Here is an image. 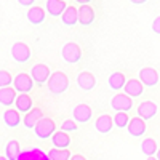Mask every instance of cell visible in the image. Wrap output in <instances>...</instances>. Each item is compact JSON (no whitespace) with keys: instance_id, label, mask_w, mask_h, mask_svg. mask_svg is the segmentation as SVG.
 <instances>
[{"instance_id":"obj_1","label":"cell","mask_w":160,"mask_h":160,"mask_svg":"<svg viewBox=\"0 0 160 160\" xmlns=\"http://www.w3.org/2000/svg\"><path fill=\"white\" fill-rule=\"evenodd\" d=\"M47 87H48L51 95H56V96L62 95V93L69 88V78L64 72H55V74H51Z\"/></svg>"},{"instance_id":"obj_2","label":"cell","mask_w":160,"mask_h":160,"mask_svg":"<svg viewBox=\"0 0 160 160\" xmlns=\"http://www.w3.org/2000/svg\"><path fill=\"white\" fill-rule=\"evenodd\" d=\"M34 133H35V136H37L38 139H48V138H51V136L56 133V125H55V122H53L51 118L43 117V118L35 125Z\"/></svg>"},{"instance_id":"obj_3","label":"cell","mask_w":160,"mask_h":160,"mask_svg":"<svg viewBox=\"0 0 160 160\" xmlns=\"http://www.w3.org/2000/svg\"><path fill=\"white\" fill-rule=\"evenodd\" d=\"M61 55H62V59L68 64H77L82 59V48H80L78 43H75V42H68L62 47Z\"/></svg>"},{"instance_id":"obj_4","label":"cell","mask_w":160,"mask_h":160,"mask_svg":"<svg viewBox=\"0 0 160 160\" xmlns=\"http://www.w3.org/2000/svg\"><path fill=\"white\" fill-rule=\"evenodd\" d=\"M31 77L34 80L35 85H45L48 83V80L51 77V72H50V68L45 64H35L34 68L31 69Z\"/></svg>"},{"instance_id":"obj_5","label":"cell","mask_w":160,"mask_h":160,"mask_svg":"<svg viewBox=\"0 0 160 160\" xmlns=\"http://www.w3.org/2000/svg\"><path fill=\"white\" fill-rule=\"evenodd\" d=\"M111 108L115 112H128L130 109H133V99L125 93H117L111 99Z\"/></svg>"},{"instance_id":"obj_6","label":"cell","mask_w":160,"mask_h":160,"mask_svg":"<svg viewBox=\"0 0 160 160\" xmlns=\"http://www.w3.org/2000/svg\"><path fill=\"white\" fill-rule=\"evenodd\" d=\"M11 56L16 62L19 64H26L31 59V48L26 45L24 42H16L11 47Z\"/></svg>"},{"instance_id":"obj_7","label":"cell","mask_w":160,"mask_h":160,"mask_svg":"<svg viewBox=\"0 0 160 160\" xmlns=\"http://www.w3.org/2000/svg\"><path fill=\"white\" fill-rule=\"evenodd\" d=\"M13 87H15V91H18L19 95H28L34 87V80L28 74H18L13 80Z\"/></svg>"},{"instance_id":"obj_8","label":"cell","mask_w":160,"mask_h":160,"mask_svg":"<svg viewBox=\"0 0 160 160\" xmlns=\"http://www.w3.org/2000/svg\"><path fill=\"white\" fill-rule=\"evenodd\" d=\"M139 82L144 85V87H148V88H152L158 83V72L154 69V68H142L139 71Z\"/></svg>"},{"instance_id":"obj_9","label":"cell","mask_w":160,"mask_h":160,"mask_svg":"<svg viewBox=\"0 0 160 160\" xmlns=\"http://www.w3.org/2000/svg\"><path fill=\"white\" fill-rule=\"evenodd\" d=\"M136 112H138L139 118H142L144 122H148V120H151V118H154L157 115V104L152 102V101H142L138 106Z\"/></svg>"},{"instance_id":"obj_10","label":"cell","mask_w":160,"mask_h":160,"mask_svg":"<svg viewBox=\"0 0 160 160\" xmlns=\"http://www.w3.org/2000/svg\"><path fill=\"white\" fill-rule=\"evenodd\" d=\"M91 109L88 104H77L74 111H72V117H74V122L75 123H87L91 120Z\"/></svg>"},{"instance_id":"obj_11","label":"cell","mask_w":160,"mask_h":160,"mask_svg":"<svg viewBox=\"0 0 160 160\" xmlns=\"http://www.w3.org/2000/svg\"><path fill=\"white\" fill-rule=\"evenodd\" d=\"M68 3L62 2V0H47L45 2V10L50 16L53 18H58V16H62L64 11L68 10Z\"/></svg>"},{"instance_id":"obj_12","label":"cell","mask_w":160,"mask_h":160,"mask_svg":"<svg viewBox=\"0 0 160 160\" xmlns=\"http://www.w3.org/2000/svg\"><path fill=\"white\" fill-rule=\"evenodd\" d=\"M77 85H78V88L82 91H91L93 88L96 87V78H95V75H93L91 72L83 71V72H80L77 75Z\"/></svg>"},{"instance_id":"obj_13","label":"cell","mask_w":160,"mask_h":160,"mask_svg":"<svg viewBox=\"0 0 160 160\" xmlns=\"http://www.w3.org/2000/svg\"><path fill=\"white\" fill-rule=\"evenodd\" d=\"M78 22L82 26H91L93 21H95V10L90 3H83L78 8Z\"/></svg>"},{"instance_id":"obj_14","label":"cell","mask_w":160,"mask_h":160,"mask_svg":"<svg viewBox=\"0 0 160 160\" xmlns=\"http://www.w3.org/2000/svg\"><path fill=\"white\" fill-rule=\"evenodd\" d=\"M146 128H148V127H146V122L142 118H139V117H133L130 120L128 127H127L128 135H131L133 138H141L146 133Z\"/></svg>"},{"instance_id":"obj_15","label":"cell","mask_w":160,"mask_h":160,"mask_svg":"<svg viewBox=\"0 0 160 160\" xmlns=\"http://www.w3.org/2000/svg\"><path fill=\"white\" fill-rule=\"evenodd\" d=\"M142 91H144V85L139 82V80H136V78L127 80V85L123 88V93L127 96H130L131 99L133 98H139L142 95Z\"/></svg>"},{"instance_id":"obj_16","label":"cell","mask_w":160,"mask_h":160,"mask_svg":"<svg viewBox=\"0 0 160 160\" xmlns=\"http://www.w3.org/2000/svg\"><path fill=\"white\" fill-rule=\"evenodd\" d=\"M112 127H114V117H111L109 114L99 115L95 122V128H96L98 133H101V135H108L112 130Z\"/></svg>"},{"instance_id":"obj_17","label":"cell","mask_w":160,"mask_h":160,"mask_svg":"<svg viewBox=\"0 0 160 160\" xmlns=\"http://www.w3.org/2000/svg\"><path fill=\"white\" fill-rule=\"evenodd\" d=\"M108 85H109V88L114 90V91L123 90L125 85H127V78H125V75L120 72V71H115V72H112V74L109 75V78H108Z\"/></svg>"},{"instance_id":"obj_18","label":"cell","mask_w":160,"mask_h":160,"mask_svg":"<svg viewBox=\"0 0 160 160\" xmlns=\"http://www.w3.org/2000/svg\"><path fill=\"white\" fill-rule=\"evenodd\" d=\"M51 144L55 146V149H68L71 146V136L64 131H56L51 136Z\"/></svg>"},{"instance_id":"obj_19","label":"cell","mask_w":160,"mask_h":160,"mask_svg":"<svg viewBox=\"0 0 160 160\" xmlns=\"http://www.w3.org/2000/svg\"><path fill=\"white\" fill-rule=\"evenodd\" d=\"M18 160H50V158H48V154H45L42 149L32 148V149L22 151Z\"/></svg>"},{"instance_id":"obj_20","label":"cell","mask_w":160,"mask_h":160,"mask_svg":"<svg viewBox=\"0 0 160 160\" xmlns=\"http://www.w3.org/2000/svg\"><path fill=\"white\" fill-rule=\"evenodd\" d=\"M43 117H42V111L40 109H32L31 112H28L24 115V118H22V123H24V127L26 128H29V130H32V128H35V125L42 120Z\"/></svg>"},{"instance_id":"obj_21","label":"cell","mask_w":160,"mask_h":160,"mask_svg":"<svg viewBox=\"0 0 160 160\" xmlns=\"http://www.w3.org/2000/svg\"><path fill=\"white\" fill-rule=\"evenodd\" d=\"M16 91L15 88L7 87V88H0V104H3L5 108H10L13 102H16Z\"/></svg>"},{"instance_id":"obj_22","label":"cell","mask_w":160,"mask_h":160,"mask_svg":"<svg viewBox=\"0 0 160 160\" xmlns=\"http://www.w3.org/2000/svg\"><path fill=\"white\" fill-rule=\"evenodd\" d=\"M28 21L34 26L42 24L45 21V10L42 7H32L28 11Z\"/></svg>"},{"instance_id":"obj_23","label":"cell","mask_w":160,"mask_h":160,"mask_svg":"<svg viewBox=\"0 0 160 160\" xmlns=\"http://www.w3.org/2000/svg\"><path fill=\"white\" fill-rule=\"evenodd\" d=\"M61 21L64 26H69V28H72V26H75L78 22V10L75 7H68V10L64 11V15L61 16Z\"/></svg>"},{"instance_id":"obj_24","label":"cell","mask_w":160,"mask_h":160,"mask_svg":"<svg viewBox=\"0 0 160 160\" xmlns=\"http://www.w3.org/2000/svg\"><path fill=\"white\" fill-rule=\"evenodd\" d=\"M3 122L8 128H16L21 123V117L16 109H7L3 112Z\"/></svg>"},{"instance_id":"obj_25","label":"cell","mask_w":160,"mask_h":160,"mask_svg":"<svg viewBox=\"0 0 160 160\" xmlns=\"http://www.w3.org/2000/svg\"><path fill=\"white\" fill-rule=\"evenodd\" d=\"M21 146L16 139H10L5 146V155L8 160H18L19 155H21Z\"/></svg>"},{"instance_id":"obj_26","label":"cell","mask_w":160,"mask_h":160,"mask_svg":"<svg viewBox=\"0 0 160 160\" xmlns=\"http://www.w3.org/2000/svg\"><path fill=\"white\" fill-rule=\"evenodd\" d=\"M16 111L18 112H24V114H28L31 112L34 108H32V98L29 95H19L16 98Z\"/></svg>"},{"instance_id":"obj_27","label":"cell","mask_w":160,"mask_h":160,"mask_svg":"<svg viewBox=\"0 0 160 160\" xmlns=\"http://www.w3.org/2000/svg\"><path fill=\"white\" fill-rule=\"evenodd\" d=\"M141 152H142L144 155H148V157H154V154L157 155V152H158L157 142H155L152 138L142 139V142H141Z\"/></svg>"},{"instance_id":"obj_28","label":"cell","mask_w":160,"mask_h":160,"mask_svg":"<svg viewBox=\"0 0 160 160\" xmlns=\"http://www.w3.org/2000/svg\"><path fill=\"white\" fill-rule=\"evenodd\" d=\"M48 158L50 160H71V151L69 149H50L48 152Z\"/></svg>"},{"instance_id":"obj_29","label":"cell","mask_w":160,"mask_h":160,"mask_svg":"<svg viewBox=\"0 0 160 160\" xmlns=\"http://www.w3.org/2000/svg\"><path fill=\"white\" fill-rule=\"evenodd\" d=\"M130 117H128V114L127 112H115V115H114V127H117V128H127L128 127V123H130Z\"/></svg>"},{"instance_id":"obj_30","label":"cell","mask_w":160,"mask_h":160,"mask_svg":"<svg viewBox=\"0 0 160 160\" xmlns=\"http://www.w3.org/2000/svg\"><path fill=\"white\" fill-rule=\"evenodd\" d=\"M13 80H15V78L11 77V74L8 71H0V88L10 87L13 83Z\"/></svg>"},{"instance_id":"obj_31","label":"cell","mask_w":160,"mask_h":160,"mask_svg":"<svg viewBox=\"0 0 160 160\" xmlns=\"http://www.w3.org/2000/svg\"><path fill=\"white\" fill-rule=\"evenodd\" d=\"M77 128H78L77 123L71 118L64 120V122L61 123V131H64V133H74V131H77Z\"/></svg>"},{"instance_id":"obj_32","label":"cell","mask_w":160,"mask_h":160,"mask_svg":"<svg viewBox=\"0 0 160 160\" xmlns=\"http://www.w3.org/2000/svg\"><path fill=\"white\" fill-rule=\"evenodd\" d=\"M152 31L160 35V16H157V18L152 21Z\"/></svg>"},{"instance_id":"obj_33","label":"cell","mask_w":160,"mask_h":160,"mask_svg":"<svg viewBox=\"0 0 160 160\" xmlns=\"http://www.w3.org/2000/svg\"><path fill=\"white\" fill-rule=\"evenodd\" d=\"M19 5H21V7H31V8H32L34 0H19Z\"/></svg>"},{"instance_id":"obj_34","label":"cell","mask_w":160,"mask_h":160,"mask_svg":"<svg viewBox=\"0 0 160 160\" xmlns=\"http://www.w3.org/2000/svg\"><path fill=\"white\" fill-rule=\"evenodd\" d=\"M71 160H87V158H85L82 154H75V155H72V157H71Z\"/></svg>"},{"instance_id":"obj_35","label":"cell","mask_w":160,"mask_h":160,"mask_svg":"<svg viewBox=\"0 0 160 160\" xmlns=\"http://www.w3.org/2000/svg\"><path fill=\"white\" fill-rule=\"evenodd\" d=\"M131 3H135V5H142V3H146V0H131Z\"/></svg>"},{"instance_id":"obj_36","label":"cell","mask_w":160,"mask_h":160,"mask_svg":"<svg viewBox=\"0 0 160 160\" xmlns=\"http://www.w3.org/2000/svg\"><path fill=\"white\" fill-rule=\"evenodd\" d=\"M148 160H157V157H148Z\"/></svg>"},{"instance_id":"obj_37","label":"cell","mask_w":160,"mask_h":160,"mask_svg":"<svg viewBox=\"0 0 160 160\" xmlns=\"http://www.w3.org/2000/svg\"><path fill=\"white\" fill-rule=\"evenodd\" d=\"M157 160H160V149H158V152H157Z\"/></svg>"},{"instance_id":"obj_38","label":"cell","mask_w":160,"mask_h":160,"mask_svg":"<svg viewBox=\"0 0 160 160\" xmlns=\"http://www.w3.org/2000/svg\"><path fill=\"white\" fill-rule=\"evenodd\" d=\"M0 160H8L7 157H2V155H0Z\"/></svg>"}]
</instances>
